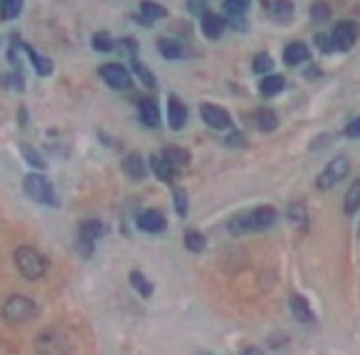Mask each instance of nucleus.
I'll return each mask as SVG.
<instances>
[{
	"instance_id": "6ab92c4d",
	"label": "nucleus",
	"mask_w": 360,
	"mask_h": 355,
	"mask_svg": "<svg viewBox=\"0 0 360 355\" xmlns=\"http://www.w3.org/2000/svg\"><path fill=\"white\" fill-rule=\"evenodd\" d=\"M150 170L158 181L163 183H173V175H175V168L163 158V155H150Z\"/></svg>"
},
{
	"instance_id": "a19ab883",
	"label": "nucleus",
	"mask_w": 360,
	"mask_h": 355,
	"mask_svg": "<svg viewBox=\"0 0 360 355\" xmlns=\"http://www.w3.org/2000/svg\"><path fill=\"white\" fill-rule=\"evenodd\" d=\"M205 6H207V0H188V8H191L193 15H205Z\"/></svg>"
},
{
	"instance_id": "7ed1b4c3",
	"label": "nucleus",
	"mask_w": 360,
	"mask_h": 355,
	"mask_svg": "<svg viewBox=\"0 0 360 355\" xmlns=\"http://www.w3.org/2000/svg\"><path fill=\"white\" fill-rule=\"evenodd\" d=\"M0 314H3V321H6V323L20 325V323H27V321L37 318V314H40V306H37L30 296L13 294V296H8V301L3 304Z\"/></svg>"
},
{
	"instance_id": "a878e982",
	"label": "nucleus",
	"mask_w": 360,
	"mask_h": 355,
	"mask_svg": "<svg viewBox=\"0 0 360 355\" xmlns=\"http://www.w3.org/2000/svg\"><path fill=\"white\" fill-rule=\"evenodd\" d=\"M257 119V129L259 131H274L279 126V116H276L274 109H259L255 114Z\"/></svg>"
},
{
	"instance_id": "473e14b6",
	"label": "nucleus",
	"mask_w": 360,
	"mask_h": 355,
	"mask_svg": "<svg viewBox=\"0 0 360 355\" xmlns=\"http://www.w3.org/2000/svg\"><path fill=\"white\" fill-rule=\"evenodd\" d=\"M271 67H274V60H271L266 52H259V55L255 57V62H252V72H255V75H269Z\"/></svg>"
},
{
	"instance_id": "f257e3e1",
	"label": "nucleus",
	"mask_w": 360,
	"mask_h": 355,
	"mask_svg": "<svg viewBox=\"0 0 360 355\" xmlns=\"http://www.w3.org/2000/svg\"><path fill=\"white\" fill-rule=\"evenodd\" d=\"M279 220V212L274 210L271 205H259L250 212H242V215L232 217L227 230L232 235H247V232H264L269 230L274 222Z\"/></svg>"
},
{
	"instance_id": "f03ea898",
	"label": "nucleus",
	"mask_w": 360,
	"mask_h": 355,
	"mask_svg": "<svg viewBox=\"0 0 360 355\" xmlns=\"http://www.w3.org/2000/svg\"><path fill=\"white\" fill-rule=\"evenodd\" d=\"M13 259H15V266H18V271H20V276H25L27 281L42 279V276L47 274V269H50V262H47V257L42 254V252H37L35 247H30V245L18 247L15 254H13Z\"/></svg>"
},
{
	"instance_id": "f704fd0d",
	"label": "nucleus",
	"mask_w": 360,
	"mask_h": 355,
	"mask_svg": "<svg viewBox=\"0 0 360 355\" xmlns=\"http://www.w3.org/2000/svg\"><path fill=\"white\" fill-rule=\"evenodd\" d=\"M20 150H22V155H25V160H27V163H30V165H35V168H45V158H42V155L40 153H37V150L35 148H32V146H20Z\"/></svg>"
},
{
	"instance_id": "0eeeda50",
	"label": "nucleus",
	"mask_w": 360,
	"mask_h": 355,
	"mask_svg": "<svg viewBox=\"0 0 360 355\" xmlns=\"http://www.w3.org/2000/svg\"><path fill=\"white\" fill-rule=\"evenodd\" d=\"M101 79L106 82V84L111 86V89H119V91H126L134 86V79H131V72L126 70L124 65H116V62H111V65H104L99 70Z\"/></svg>"
},
{
	"instance_id": "37998d69",
	"label": "nucleus",
	"mask_w": 360,
	"mask_h": 355,
	"mask_svg": "<svg viewBox=\"0 0 360 355\" xmlns=\"http://www.w3.org/2000/svg\"><path fill=\"white\" fill-rule=\"evenodd\" d=\"M240 355H264V353H262L259 348H247L245 353H240Z\"/></svg>"
},
{
	"instance_id": "6e6552de",
	"label": "nucleus",
	"mask_w": 360,
	"mask_h": 355,
	"mask_svg": "<svg viewBox=\"0 0 360 355\" xmlns=\"http://www.w3.org/2000/svg\"><path fill=\"white\" fill-rule=\"evenodd\" d=\"M358 35H360V27L358 22L353 20H343L338 22V25L333 27V35H330V40H333V47L340 52H348L350 47L358 42Z\"/></svg>"
},
{
	"instance_id": "2eb2a0df",
	"label": "nucleus",
	"mask_w": 360,
	"mask_h": 355,
	"mask_svg": "<svg viewBox=\"0 0 360 355\" xmlns=\"http://www.w3.org/2000/svg\"><path fill=\"white\" fill-rule=\"evenodd\" d=\"M309 60H311V52H309V47H306L304 42H291V45H286V50H284V62H286L289 67L306 65Z\"/></svg>"
},
{
	"instance_id": "4be33fe9",
	"label": "nucleus",
	"mask_w": 360,
	"mask_h": 355,
	"mask_svg": "<svg viewBox=\"0 0 360 355\" xmlns=\"http://www.w3.org/2000/svg\"><path fill=\"white\" fill-rule=\"evenodd\" d=\"M158 52H160V57L168 62H178L186 57V50H183L180 42H175V40H158Z\"/></svg>"
},
{
	"instance_id": "ea45409f",
	"label": "nucleus",
	"mask_w": 360,
	"mask_h": 355,
	"mask_svg": "<svg viewBox=\"0 0 360 355\" xmlns=\"http://www.w3.org/2000/svg\"><path fill=\"white\" fill-rule=\"evenodd\" d=\"M345 136H348V138H360V116L345 126Z\"/></svg>"
},
{
	"instance_id": "1a4fd4ad",
	"label": "nucleus",
	"mask_w": 360,
	"mask_h": 355,
	"mask_svg": "<svg viewBox=\"0 0 360 355\" xmlns=\"http://www.w3.org/2000/svg\"><path fill=\"white\" fill-rule=\"evenodd\" d=\"M200 116L210 129H217V131H225L232 126V119H230V111L222 109V106H215V104H202L200 106Z\"/></svg>"
},
{
	"instance_id": "72a5a7b5",
	"label": "nucleus",
	"mask_w": 360,
	"mask_h": 355,
	"mask_svg": "<svg viewBox=\"0 0 360 355\" xmlns=\"http://www.w3.org/2000/svg\"><path fill=\"white\" fill-rule=\"evenodd\" d=\"M250 3L252 0H225V13L232 18H240L250 8Z\"/></svg>"
},
{
	"instance_id": "c9c22d12",
	"label": "nucleus",
	"mask_w": 360,
	"mask_h": 355,
	"mask_svg": "<svg viewBox=\"0 0 360 355\" xmlns=\"http://www.w3.org/2000/svg\"><path fill=\"white\" fill-rule=\"evenodd\" d=\"M175 212L180 217H188V193L186 191H175Z\"/></svg>"
},
{
	"instance_id": "a211bd4d",
	"label": "nucleus",
	"mask_w": 360,
	"mask_h": 355,
	"mask_svg": "<svg viewBox=\"0 0 360 355\" xmlns=\"http://www.w3.org/2000/svg\"><path fill=\"white\" fill-rule=\"evenodd\" d=\"M22 50L27 52V57H30V62H32V67H35V72L40 77H50L52 72H55V65H52V60L50 57H45V55H37L35 50H32L30 45H22Z\"/></svg>"
},
{
	"instance_id": "7c9ffc66",
	"label": "nucleus",
	"mask_w": 360,
	"mask_h": 355,
	"mask_svg": "<svg viewBox=\"0 0 360 355\" xmlns=\"http://www.w3.org/2000/svg\"><path fill=\"white\" fill-rule=\"evenodd\" d=\"M91 47H94L96 52H111L116 47V40L109 35V32H94V37H91Z\"/></svg>"
},
{
	"instance_id": "393cba45",
	"label": "nucleus",
	"mask_w": 360,
	"mask_h": 355,
	"mask_svg": "<svg viewBox=\"0 0 360 355\" xmlns=\"http://www.w3.org/2000/svg\"><path fill=\"white\" fill-rule=\"evenodd\" d=\"M271 18L279 22H289L294 18V3L291 0H274L271 3Z\"/></svg>"
},
{
	"instance_id": "e433bc0d",
	"label": "nucleus",
	"mask_w": 360,
	"mask_h": 355,
	"mask_svg": "<svg viewBox=\"0 0 360 355\" xmlns=\"http://www.w3.org/2000/svg\"><path fill=\"white\" fill-rule=\"evenodd\" d=\"M289 217H291V222H294V225L306 227V207L304 205H291Z\"/></svg>"
},
{
	"instance_id": "c03bdc74",
	"label": "nucleus",
	"mask_w": 360,
	"mask_h": 355,
	"mask_svg": "<svg viewBox=\"0 0 360 355\" xmlns=\"http://www.w3.org/2000/svg\"><path fill=\"white\" fill-rule=\"evenodd\" d=\"M358 237H360V225H358Z\"/></svg>"
},
{
	"instance_id": "ddd939ff",
	"label": "nucleus",
	"mask_w": 360,
	"mask_h": 355,
	"mask_svg": "<svg viewBox=\"0 0 360 355\" xmlns=\"http://www.w3.org/2000/svg\"><path fill=\"white\" fill-rule=\"evenodd\" d=\"M139 119L143 121L148 129H155V126L160 124V109L158 104H155V99H141L139 101Z\"/></svg>"
},
{
	"instance_id": "2f4dec72",
	"label": "nucleus",
	"mask_w": 360,
	"mask_h": 355,
	"mask_svg": "<svg viewBox=\"0 0 360 355\" xmlns=\"http://www.w3.org/2000/svg\"><path fill=\"white\" fill-rule=\"evenodd\" d=\"M309 15L314 22H328L330 20V6L328 3H323V0H316L314 6H311Z\"/></svg>"
},
{
	"instance_id": "dca6fc26",
	"label": "nucleus",
	"mask_w": 360,
	"mask_h": 355,
	"mask_svg": "<svg viewBox=\"0 0 360 355\" xmlns=\"http://www.w3.org/2000/svg\"><path fill=\"white\" fill-rule=\"evenodd\" d=\"M121 168L129 175L131 181H143L146 178V163L141 158V153H129L124 160H121Z\"/></svg>"
},
{
	"instance_id": "aec40b11",
	"label": "nucleus",
	"mask_w": 360,
	"mask_h": 355,
	"mask_svg": "<svg viewBox=\"0 0 360 355\" xmlns=\"http://www.w3.org/2000/svg\"><path fill=\"white\" fill-rule=\"evenodd\" d=\"M163 158L168 160L173 168H186V165L191 163V153H188L186 148H178V146H165Z\"/></svg>"
},
{
	"instance_id": "4c0bfd02",
	"label": "nucleus",
	"mask_w": 360,
	"mask_h": 355,
	"mask_svg": "<svg viewBox=\"0 0 360 355\" xmlns=\"http://www.w3.org/2000/svg\"><path fill=\"white\" fill-rule=\"evenodd\" d=\"M314 42H316V47H319L321 52H326V55H330V52H335L333 40H330L328 35H316V37H314Z\"/></svg>"
},
{
	"instance_id": "b1692460",
	"label": "nucleus",
	"mask_w": 360,
	"mask_h": 355,
	"mask_svg": "<svg viewBox=\"0 0 360 355\" xmlns=\"http://www.w3.org/2000/svg\"><path fill=\"white\" fill-rule=\"evenodd\" d=\"M358 210H360V181H355L343 198V212L345 215H358Z\"/></svg>"
},
{
	"instance_id": "39448f33",
	"label": "nucleus",
	"mask_w": 360,
	"mask_h": 355,
	"mask_svg": "<svg viewBox=\"0 0 360 355\" xmlns=\"http://www.w3.org/2000/svg\"><path fill=\"white\" fill-rule=\"evenodd\" d=\"M22 191H25L27 198H32L40 205H50V207H60V200H57V193L52 188V183L47 181L45 175L40 173H27L25 181H22Z\"/></svg>"
},
{
	"instance_id": "f8f14e48",
	"label": "nucleus",
	"mask_w": 360,
	"mask_h": 355,
	"mask_svg": "<svg viewBox=\"0 0 360 355\" xmlns=\"http://www.w3.org/2000/svg\"><path fill=\"white\" fill-rule=\"evenodd\" d=\"M186 124H188V106L175 94H170L168 96V126L173 131H180Z\"/></svg>"
},
{
	"instance_id": "c85d7f7f",
	"label": "nucleus",
	"mask_w": 360,
	"mask_h": 355,
	"mask_svg": "<svg viewBox=\"0 0 360 355\" xmlns=\"http://www.w3.org/2000/svg\"><path fill=\"white\" fill-rule=\"evenodd\" d=\"M22 13V0H0V20H15Z\"/></svg>"
},
{
	"instance_id": "4468645a",
	"label": "nucleus",
	"mask_w": 360,
	"mask_h": 355,
	"mask_svg": "<svg viewBox=\"0 0 360 355\" xmlns=\"http://www.w3.org/2000/svg\"><path fill=\"white\" fill-rule=\"evenodd\" d=\"M200 27L207 40H220V35L225 32V20L220 15H215V13H205L200 18Z\"/></svg>"
},
{
	"instance_id": "412c9836",
	"label": "nucleus",
	"mask_w": 360,
	"mask_h": 355,
	"mask_svg": "<svg viewBox=\"0 0 360 355\" xmlns=\"http://www.w3.org/2000/svg\"><path fill=\"white\" fill-rule=\"evenodd\" d=\"M286 86V77L281 75H266L264 79H259V91L264 96H276L279 91H284Z\"/></svg>"
},
{
	"instance_id": "bb28decb",
	"label": "nucleus",
	"mask_w": 360,
	"mask_h": 355,
	"mask_svg": "<svg viewBox=\"0 0 360 355\" xmlns=\"http://www.w3.org/2000/svg\"><path fill=\"white\" fill-rule=\"evenodd\" d=\"M129 281H131V289H134L136 294L143 296V299H150V294H153V284H150L141 271H131Z\"/></svg>"
},
{
	"instance_id": "cd10ccee",
	"label": "nucleus",
	"mask_w": 360,
	"mask_h": 355,
	"mask_svg": "<svg viewBox=\"0 0 360 355\" xmlns=\"http://www.w3.org/2000/svg\"><path fill=\"white\" fill-rule=\"evenodd\" d=\"M183 242H186V250L193 252V254H200V252H205V235L198 230H188L186 237H183Z\"/></svg>"
},
{
	"instance_id": "58836bf2",
	"label": "nucleus",
	"mask_w": 360,
	"mask_h": 355,
	"mask_svg": "<svg viewBox=\"0 0 360 355\" xmlns=\"http://www.w3.org/2000/svg\"><path fill=\"white\" fill-rule=\"evenodd\" d=\"M3 82H6L8 86H13V89H18V91L25 89V82L20 79V75H8V77H3Z\"/></svg>"
},
{
	"instance_id": "20e7f679",
	"label": "nucleus",
	"mask_w": 360,
	"mask_h": 355,
	"mask_svg": "<svg viewBox=\"0 0 360 355\" xmlns=\"http://www.w3.org/2000/svg\"><path fill=\"white\" fill-rule=\"evenodd\" d=\"M37 355H72V340L62 328H45L35 340Z\"/></svg>"
},
{
	"instance_id": "9b49d317",
	"label": "nucleus",
	"mask_w": 360,
	"mask_h": 355,
	"mask_svg": "<svg viewBox=\"0 0 360 355\" xmlns=\"http://www.w3.org/2000/svg\"><path fill=\"white\" fill-rule=\"evenodd\" d=\"M136 225H139L141 232H148V235H160V232H165L168 222H165L163 212H158V210H143L139 217H136Z\"/></svg>"
},
{
	"instance_id": "5701e85b",
	"label": "nucleus",
	"mask_w": 360,
	"mask_h": 355,
	"mask_svg": "<svg viewBox=\"0 0 360 355\" xmlns=\"http://www.w3.org/2000/svg\"><path fill=\"white\" fill-rule=\"evenodd\" d=\"M139 11H141V15H143L148 22L160 20V18H168V8L160 6V3H153V0H141Z\"/></svg>"
},
{
	"instance_id": "423d86ee",
	"label": "nucleus",
	"mask_w": 360,
	"mask_h": 355,
	"mask_svg": "<svg viewBox=\"0 0 360 355\" xmlns=\"http://www.w3.org/2000/svg\"><path fill=\"white\" fill-rule=\"evenodd\" d=\"M348 173H350V158L348 155H335V158L321 170L319 178H316V188H319V191H330V188L338 186Z\"/></svg>"
},
{
	"instance_id": "9d476101",
	"label": "nucleus",
	"mask_w": 360,
	"mask_h": 355,
	"mask_svg": "<svg viewBox=\"0 0 360 355\" xmlns=\"http://www.w3.org/2000/svg\"><path fill=\"white\" fill-rule=\"evenodd\" d=\"M106 235V225L99 220H86L79 225V240L84 242V254L89 257L91 254V245H94L96 240H101V237Z\"/></svg>"
},
{
	"instance_id": "79ce46f5",
	"label": "nucleus",
	"mask_w": 360,
	"mask_h": 355,
	"mask_svg": "<svg viewBox=\"0 0 360 355\" xmlns=\"http://www.w3.org/2000/svg\"><path fill=\"white\" fill-rule=\"evenodd\" d=\"M227 143H232V146H237V143L245 146V136L237 134V131H235V134H230V141H227Z\"/></svg>"
},
{
	"instance_id": "f3484780",
	"label": "nucleus",
	"mask_w": 360,
	"mask_h": 355,
	"mask_svg": "<svg viewBox=\"0 0 360 355\" xmlns=\"http://www.w3.org/2000/svg\"><path fill=\"white\" fill-rule=\"evenodd\" d=\"M291 314H294L296 321H301V323H314V311H311L309 301H306V296L301 294H291Z\"/></svg>"
},
{
	"instance_id": "c756f323",
	"label": "nucleus",
	"mask_w": 360,
	"mask_h": 355,
	"mask_svg": "<svg viewBox=\"0 0 360 355\" xmlns=\"http://www.w3.org/2000/svg\"><path fill=\"white\" fill-rule=\"evenodd\" d=\"M131 60H134V62H131V65H134L136 77H141V82H143V84L148 86V89H153V86H155V77H153V72H150L148 67H146L143 62H141L136 55H131Z\"/></svg>"
}]
</instances>
